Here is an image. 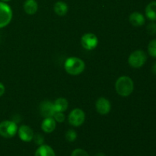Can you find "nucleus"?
Masks as SVG:
<instances>
[{"instance_id": "nucleus-1", "label": "nucleus", "mask_w": 156, "mask_h": 156, "mask_svg": "<svg viewBox=\"0 0 156 156\" xmlns=\"http://www.w3.org/2000/svg\"><path fill=\"white\" fill-rule=\"evenodd\" d=\"M115 89L120 96L128 97L133 91V81L129 76H120L115 83Z\"/></svg>"}, {"instance_id": "nucleus-2", "label": "nucleus", "mask_w": 156, "mask_h": 156, "mask_svg": "<svg viewBox=\"0 0 156 156\" xmlns=\"http://www.w3.org/2000/svg\"><path fill=\"white\" fill-rule=\"evenodd\" d=\"M64 68L69 74L72 76H78L85 70V62L80 58L72 56L66 60Z\"/></svg>"}, {"instance_id": "nucleus-3", "label": "nucleus", "mask_w": 156, "mask_h": 156, "mask_svg": "<svg viewBox=\"0 0 156 156\" xmlns=\"http://www.w3.org/2000/svg\"><path fill=\"white\" fill-rule=\"evenodd\" d=\"M18 126L12 120H4L0 123V136L4 138H12L18 133Z\"/></svg>"}, {"instance_id": "nucleus-4", "label": "nucleus", "mask_w": 156, "mask_h": 156, "mask_svg": "<svg viewBox=\"0 0 156 156\" xmlns=\"http://www.w3.org/2000/svg\"><path fill=\"white\" fill-rule=\"evenodd\" d=\"M147 56L146 53L141 50H135L129 55L128 58V62L133 68L138 69L143 66L146 62Z\"/></svg>"}, {"instance_id": "nucleus-5", "label": "nucleus", "mask_w": 156, "mask_h": 156, "mask_svg": "<svg viewBox=\"0 0 156 156\" xmlns=\"http://www.w3.org/2000/svg\"><path fill=\"white\" fill-rule=\"evenodd\" d=\"M12 19V10L6 2L0 1V28L5 27Z\"/></svg>"}, {"instance_id": "nucleus-6", "label": "nucleus", "mask_w": 156, "mask_h": 156, "mask_svg": "<svg viewBox=\"0 0 156 156\" xmlns=\"http://www.w3.org/2000/svg\"><path fill=\"white\" fill-rule=\"evenodd\" d=\"M69 123L75 127L82 126L85 120V114L80 108H75L70 112L68 117Z\"/></svg>"}, {"instance_id": "nucleus-7", "label": "nucleus", "mask_w": 156, "mask_h": 156, "mask_svg": "<svg viewBox=\"0 0 156 156\" xmlns=\"http://www.w3.org/2000/svg\"><path fill=\"white\" fill-rule=\"evenodd\" d=\"M81 44L82 47L87 50H92L97 47L98 44V39L94 34L87 33L82 37Z\"/></svg>"}, {"instance_id": "nucleus-8", "label": "nucleus", "mask_w": 156, "mask_h": 156, "mask_svg": "<svg viewBox=\"0 0 156 156\" xmlns=\"http://www.w3.org/2000/svg\"><path fill=\"white\" fill-rule=\"evenodd\" d=\"M40 114L44 118L47 117H53L56 111L54 109V105L50 101H44L40 104L39 106Z\"/></svg>"}, {"instance_id": "nucleus-9", "label": "nucleus", "mask_w": 156, "mask_h": 156, "mask_svg": "<svg viewBox=\"0 0 156 156\" xmlns=\"http://www.w3.org/2000/svg\"><path fill=\"white\" fill-rule=\"evenodd\" d=\"M95 108L98 113L101 115H106L111 111V104L108 99L105 98H99L95 104Z\"/></svg>"}, {"instance_id": "nucleus-10", "label": "nucleus", "mask_w": 156, "mask_h": 156, "mask_svg": "<svg viewBox=\"0 0 156 156\" xmlns=\"http://www.w3.org/2000/svg\"><path fill=\"white\" fill-rule=\"evenodd\" d=\"M18 134L21 140L26 143L33 140L34 136L33 129L27 125H22L20 126L18 129Z\"/></svg>"}, {"instance_id": "nucleus-11", "label": "nucleus", "mask_w": 156, "mask_h": 156, "mask_svg": "<svg viewBox=\"0 0 156 156\" xmlns=\"http://www.w3.org/2000/svg\"><path fill=\"white\" fill-rule=\"evenodd\" d=\"M56 123L53 117H47L41 123V129L44 133H51L56 129Z\"/></svg>"}, {"instance_id": "nucleus-12", "label": "nucleus", "mask_w": 156, "mask_h": 156, "mask_svg": "<svg viewBox=\"0 0 156 156\" xmlns=\"http://www.w3.org/2000/svg\"><path fill=\"white\" fill-rule=\"evenodd\" d=\"M129 22L135 27H140L143 26L146 22V19L143 14L138 12H134L129 15Z\"/></svg>"}, {"instance_id": "nucleus-13", "label": "nucleus", "mask_w": 156, "mask_h": 156, "mask_svg": "<svg viewBox=\"0 0 156 156\" xmlns=\"http://www.w3.org/2000/svg\"><path fill=\"white\" fill-rule=\"evenodd\" d=\"M34 156H56V154L50 146L43 144L37 148Z\"/></svg>"}, {"instance_id": "nucleus-14", "label": "nucleus", "mask_w": 156, "mask_h": 156, "mask_svg": "<svg viewBox=\"0 0 156 156\" xmlns=\"http://www.w3.org/2000/svg\"><path fill=\"white\" fill-rule=\"evenodd\" d=\"M23 7L27 15H34L37 11L38 4L36 0H25Z\"/></svg>"}, {"instance_id": "nucleus-15", "label": "nucleus", "mask_w": 156, "mask_h": 156, "mask_svg": "<svg viewBox=\"0 0 156 156\" xmlns=\"http://www.w3.org/2000/svg\"><path fill=\"white\" fill-rule=\"evenodd\" d=\"M53 10H54L55 13L59 16H64L68 12V5L62 1L56 2L53 6Z\"/></svg>"}, {"instance_id": "nucleus-16", "label": "nucleus", "mask_w": 156, "mask_h": 156, "mask_svg": "<svg viewBox=\"0 0 156 156\" xmlns=\"http://www.w3.org/2000/svg\"><path fill=\"white\" fill-rule=\"evenodd\" d=\"M56 112H64L67 110L69 106L68 101L63 98H59L53 103Z\"/></svg>"}, {"instance_id": "nucleus-17", "label": "nucleus", "mask_w": 156, "mask_h": 156, "mask_svg": "<svg viewBox=\"0 0 156 156\" xmlns=\"http://www.w3.org/2000/svg\"><path fill=\"white\" fill-rule=\"evenodd\" d=\"M146 16L151 21H156V1L151 2L146 8Z\"/></svg>"}, {"instance_id": "nucleus-18", "label": "nucleus", "mask_w": 156, "mask_h": 156, "mask_svg": "<svg viewBox=\"0 0 156 156\" xmlns=\"http://www.w3.org/2000/svg\"><path fill=\"white\" fill-rule=\"evenodd\" d=\"M148 52L151 56L156 58V39L152 40L149 42L148 45Z\"/></svg>"}, {"instance_id": "nucleus-19", "label": "nucleus", "mask_w": 156, "mask_h": 156, "mask_svg": "<svg viewBox=\"0 0 156 156\" xmlns=\"http://www.w3.org/2000/svg\"><path fill=\"white\" fill-rule=\"evenodd\" d=\"M77 138V133L74 129H69L66 133V139L69 142H74Z\"/></svg>"}, {"instance_id": "nucleus-20", "label": "nucleus", "mask_w": 156, "mask_h": 156, "mask_svg": "<svg viewBox=\"0 0 156 156\" xmlns=\"http://www.w3.org/2000/svg\"><path fill=\"white\" fill-rule=\"evenodd\" d=\"M71 156H89L88 152L82 149H76L72 152Z\"/></svg>"}, {"instance_id": "nucleus-21", "label": "nucleus", "mask_w": 156, "mask_h": 156, "mask_svg": "<svg viewBox=\"0 0 156 156\" xmlns=\"http://www.w3.org/2000/svg\"><path fill=\"white\" fill-rule=\"evenodd\" d=\"M53 117L56 120V122H59V123H62V122H64V120L66 119L63 112H56Z\"/></svg>"}, {"instance_id": "nucleus-22", "label": "nucleus", "mask_w": 156, "mask_h": 156, "mask_svg": "<svg viewBox=\"0 0 156 156\" xmlns=\"http://www.w3.org/2000/svg\"><path fill=\"white\" fill-rule=\"evenodd\" d=\"M33 140H34V143H36L37 145H38V146H41V145L44 144V136H43L42 135H41V134H35V135L34 136Z\"/></svg>"}, {"instance_id": "nucleus-23", "label": "nucleus", "mask_w": 156, "mask_h": 156, "mask_svg": "<svg viewBox=\"0 0 156 156\" xmlns=\"http://www.w3.org/2000/svg\"><path fill=\"white\" fill-rule=\"evenodd\" d=\"M147 32L151 35L156 34V24L154 22L150 23L147 26Z\"/></svg>"}, {"instance_id": "nucleus-24", "label": "nucleus", "mask_w": 156, "mask_h": 156, "mask_svg": "<svg viewBox=\"0 0 156 156\" xmlns=\"http://www.w3.org/2000/svg\"><path fill=\"white\" fill-rule=\"evenodd\" d=\"M5 91V88L4 85L2 82H0V97L4 94Z\"/></svg>"}, {"instance_id": "nucleus-25", "label": "nucleus", "mask_w": 156, "mask_h": 156, "mask_svg": "<svg viewBox=\"0 0 156 156\" xmlns=\"http://www.w3.org/2000/svg\"><path fill=\"white\" fill-rule=\"evenodd\" d=\"M152 73H153L154 74H156V62L153 64V66H152Z\"/></svg>"}, {"instance_id": "nucleus-26", "label": "nucleus", "mask_w": 156, "mask_h": 156, "mask_svg": "<svg viewBox=\"0 0 156 156\" xmlns=\"http://www.w3.org/2000/svg\"><path fill=\"white\" fill-rule=\"evenodd\" d=\"M94 156H106V155H105L104 153H102V152H99V153H97Z\"/></svg>"}, {"instance_id": "nucleus-27", "label": "nucleus", "mask_w": 156, "mask_h": 156, "mask_svg": "<svg viewBox=\"0 0 156 156\" xmlns=\"http://www.w3.org/2000/svg\"><path fill=\"white\" fill-rule=\"evenodd\" d=\"M1 2H7L11 1V0H0Z\"/></svg>"}]
</instances>
